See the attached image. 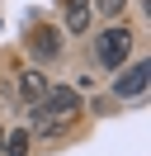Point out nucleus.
I'll list each match as a JSON object with an SVG mask.
<instances>
[{
  "label": "nucleus",
  "mask_w": 151,
  "mask_h": 156,
  "mask_svg": "<svg viewBox=\"0 0 151 156\" xmlns=\"http://www.w3.org/2000/svg\"><path fill=\"white\" fill-rule=\"evenodd\" d=\"M94 57H99V66L118 71L123 62L132 57V29L113 19V29H104V33H99V43H94Z\"/></svg>",
  "instance_id": "f257e3e1"
},
{
  "label": "nucleus",
  "mask_w": 151,
  "mask_h": 156,
  "mask_svg": "<svg viewBox=\"0 0 151 156\" xmlns=\"http://www.w3.org/2000/svg\"><path fill=\"white\" fill-rule=\"evenodd\" d=\"M151 80V62H123V71L113 76V99H137Z\"/></svg>",
  "instance_id": "f03ea898"
},
{
  "label": "nucleus",
  "mask_w": 151,
  "mask_h": 156,
  "mask_svg": "<svg viewBox=\"0 0 151 156\" xmlns=\"http://www.w3.org/2000/svg\"><path fill=\"white\" fill-rule=\"evenodd\" d=\"M38 104H43V114L66 118V123H71V118L80 114V90H71V85H47V95L38 99Z\"/></svg>",
  "instance_id": "7ed1b4c3"
},
{
  "label": "nucleus",
  "mask_w": 151,
  "mask_h": 156,
  "mask_svg": "<svg viewBox=\"0 0 151 156\" xmlns=\"http://www.w3.org/2000/svg\"><path fill=\"white\" fill-rule=\"evenodd\" d=\"M28 52L43 62H52L57 52H61V33L52 29V24H38V29H28Z\"/></svg>",
  "instance_id": "20e7f679"
},
{
  "label": "nucleus",
  "mask_w": 151,
  "mask_h": 156,
  "mask_svg": "<svg viewBox=\"0 0 151 156\" xmlns=\"http://www.w3.org/2000/svg\"><path fill=\"white\" fill-rule=\"evenodd\" d=\"M43 95H47V76L38 66H24V76H19V99H24V104H38Z\"/></svg>",
  "instance_id": "39448f33"
},
{
  "label": "nucleus",
  "mask_w": 151,
  "mask_h": 156,
  "mask_svg": "<svg viewBox=\"0 0 151 156\" xmlns=\"http://www.w3.org/2000/svg\"><path fill=\"white\" fill-rule=\"evenodd\" d=\"M66 29H71V33L90 29V0H66Z\"/></svg>",
  "instance_id": "423d86ee"
},
{
  "label": "nucleus",
  "mask_w": 151,
  "mask_h": 156,
  "mask_svg": "<svg viewBox=\"0 0 151 156\" xmlns=\"http://www.w3.org/2000/svg\"><path fill=\"white\" fill-rule=\"evenodd\" d=\"M28 147H33V133H28V128H19V133H5L0 156H28Z\"/></svg>",
  "instance_id": "0eeeda50"
},
{
  "label": "nucleus",
  "mask_w": 151,
  "mask_h": 156,
  "mask_svg": "<svg viewBox=\"0 0 151 156\" xmlns=\"http://www.w3.org/2000/svg\"><path fill=\"white\" fill-rule=\"evenodd\" d=\"M123 5H128V0H99V14H104V19H118Z\"/></svg>",
  "instance_id": "6e6552de"
},
{
  "label": "nucleus",
  "mask_w": 151,
  "mask_h": 156,
  "mask_svg": "<svg viewBox=\"0 0 151 156\" xmlns=\"http://www.w3.org/2000/svg\"><path fill=\"white\" fill-rule=\"evenodd\" d=\"M0 147H5V128H0Z\"/></svg>",
  "instance_id": "1a4fd4ad"
}]
</instances>
